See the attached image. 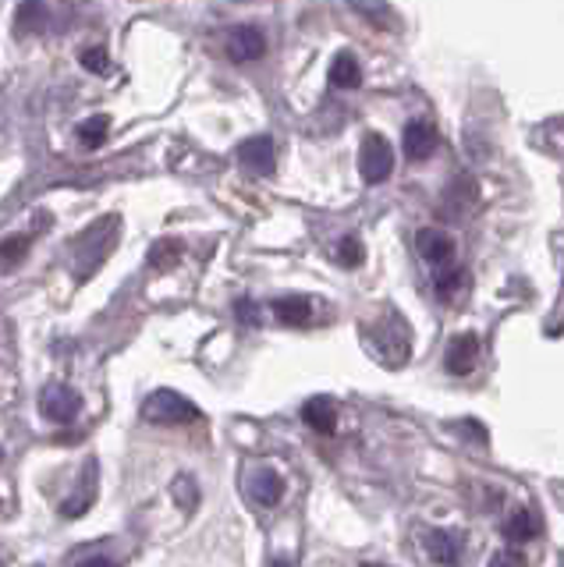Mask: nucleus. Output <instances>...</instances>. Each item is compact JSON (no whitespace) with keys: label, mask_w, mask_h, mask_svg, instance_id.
Masks as SVG:
<instances>
[{"label":"nucleus","mask_w":564,"mask_h":567,"mask_svg":"<svg viewBox=\"0 0 564 567\" xmlns=\"http://www.w3.org/2000/svg\"><path fill=\"white\" fill-rule=\"evenodd\" d=\"M366 344L373 348V354L387 365H401L409 359V327L398 316H387L380 323L366 327Z\"/></svg>","instance_id":"nucleus-1"},{"label":"nucleus","mask_w":564,"mask_h":567,"mask_svg":"<svg viewBox=\"0 0 564 567\" xmlns=\"http://www.w3.org/2000/svg\"><path fill=\"white\" fill-rule=\"evenodd\" d=\"M143 419L153 425H185L199 419V408L182 394H174V390H156L143 404Z\"/></svg>","instance_id":"nucleus-2"},{"label":"nucleus","mask_w":564,"mask_h":567,"mask_svg":"<svg viewBox=\"0 0 564 567\" xmlns=\"http://www.w3.org/2000/svg\"><path fill=\"white\" fill-rule=\"evenodd\" d=\"M359 171L369 185H380L394 171V150L383 135H366L359 150Z\"/></svg>","instance_id":"nucleus-3"},{"label":"nucleus","mask_w":564,"mask_h":567,"mask_svg":"<svg viewBox=\"0 0 564 567\" xmlns=\"http://www.w3.org/2000/svg\"><path fill=\"white\" fill-rule=\"evenodd\" d=\"M79 408H82V398L68 383H50V386H43V394H40V412H43V419H50V422H72L79 415Z\"/></svg>","instance_id":"nucleus-4"},{"label":"nucleus","mask_w":564,"mask_h":567,"mask_svg":"<svg viewBox=\"0 0 564 567\" xmlns=\"http://www.w3.org/2000/svg\"><path fill=\"white\" fill-rule=\"evenodd\" d=\"M427 543V554L440 564V567H458L462 564V554H465V539L462 532H448V528H433L422 536Z\"/></svg>","instance_id":"nucleus-5"},{"label":"nucleus","mask_w":564,"mask_h":567,"mask_svg":"<svg viewBox=\"0 0 564 567\" xmlns=\"http://www.w3.org/2000/svg\"><path fill=\"white\" fill-rule=\"evenodd\" d=\"M238 159H242V167L245 171H253V174H274L277 167V146H274V138L267 135H256V138H245L242 146H238Z\"/></svg>","instance_id":"nucleus-6"},{"label":"nucleus","mask_w":564,"mask_h":567,"mask_svg":"<svg viewBox=\"0 0 564 567\" xmlns=\"http://www.w3.org/2000/svg\"><path fill=\"white\" fill-rule=\"evenodd\" d=\"M416 248L430 266H437V270L454 259V238L448 235V230H440V227H422L416 235Z\"/></svg>","instance_id":"nucleus-7"},{"label":"nucleus","mask_w":564,"mask_h":567,"mask_svg":"<svg viewBox=\"0 0 564 567\" xmlns=\"http://www.w3.org/2000/svg\"><path fill=\"white\" fill-rule=\"evenodd\" d=\"M227 53L235 61H259L267 53V35L256 25H235L232 35H227Z\"/></svg>","instance_id":"nucleus-8"},{"label":"nucleus","mask_w":564,"mask_h":567,"mask_svg":"<svg viewBox=\"0 0 564 567\" xmlns=\"http://www.w3.org/2000/svg\"><path fill=\"white\" fill-rule=\"evenodd\" d=\"M475 362H480V337L458 333L448 344V359H444L448 372H454V377H469V372L475 369Z\"/></svg>","instance_id":"nucleus-9"},{"label":"nucleus","mask_w":564,"mask_h":567,"mask_svg":"<svg viewBox=\"0 0 564 567\" xmlns=\"http://www.w3.org/2000/svg\"><path fill=\"white\" fill-rule=\"evenodd\" d=\"M401 146H404V156H409V159H427L437 150V128L427 121H409V124H404Z\"/></svg>","instance_id":"nucleus-10"},{"label":"nucleus","mask_w":564,"mask_h":567,"mask_svg":"<svg viewBox=\"0 0 564 567\" xmlns=\"http://www.w3.org/2000/svg\"><path fill=\"white\" fill-rule=\"evenodd\" d=\"M249 496L259 507H274V504H280V496H285V478H280L274 468H263L249 478Z\"/></svg>","instance_id":"nucleus-11"},{"label":"nucleus","mask_w":564,"mask_h":567,"mask_svg":"<svg viewBox=\"0 0 564 567\" xmlns=\"http://www.w3.org/2000/svg\"><path fill=\"white\" fill-rule=\"evenodd\" d=\"M302 419L309 422V430L324 433V436L338 430V408H334L330 398H309L302 404Z\"/></svg>","instance_id":"nucleus-12"},{"label":"nucleus","mask_w":564,"mask_h":567,"mask_svg":"<svg viewBox=\"0 0 564 567\" xmlns=\"http://www.w3.org/2000/svg\"><path fill=\"white\" fill-rule=\"evenodd\" d=\"M274 316L280 319L285 327H302L312 319V298H302V295H285L274 301Z\"/></svg>","instance_id":"nucleus-13"},{"label":"nucleus","mask_w":564,"mask_h":567,"mask_svg":"<svg viewBox=\"0 0 564 567\" xmlns=\"http://www.w3.org/2000/svg\"><path fill=\"white\" fill-rule=\"evenodd\" d=\"M330 82L338 85V89H359L362 85V68H359V61L351 58L348 50H341L338 58H334V64H330Z\"/></svg>","instance_id":"nucleus-14"},{"label":"nucleus","mask_w":564,"mask_h":567,"mask_svg":"<svg viewBox=\"0 0 564 567\" xmlns=\"http://www.w3.org/2000/svg\"><path fill=\"white\" fill-rule=\"evenodd\" d=\"M540 532V525H536V514L533 511H515L511 518L504 522V536L511 539V543H529Z\"/></svg>","instance_id":"nucleus-15"},{"label":"nucleus","mask_w":564,"mask_h":567,"mask_svg":"<svg viewBox=\"0 0 564 567\" xmlns=\"http://www.w3.org/2000/svg\"><path fill=\"white\" fill-rule=\"evenodd\" d=\"M93 496H96V465L85 468V483H82V493L72 496V501H64L61 514L64 518H79V514H85V507L93 504Z\"/></svg>","instance_id":"nucleus-16"},{"label":"nucleus","mask_w":564,"mask_h":567,"mask_svg":"<svg viewBox=\"0 0 564 567\" xmlns=\"http://www.w3.org/2000/svg\"><path fill=\"white\" fill-rule=\"evenodd\" d=\"M107 132H111V121L103 117V114H96V117H90V121H82V124H79V138H82V146H85V150H100V146H103V138H107Z\"/></svg>","instance_id":"nucleus-17"},{"label":"nucleus","mask_w":564,"mask_h":567,"mask_svg":"<svg viewBox=\"0 0 564 567\" xmlns=\"http://www.w3.org/2000/svg\"><path fill=\"white\" fill-rule=\"evenodd\" d=\"M462 284H465V274L462 270H440L437 274V280H433V291H437V298H454L458 291H462Z\"/></svg>","instance_id":"nucleus-18"},{"label":"nucleus","mask_w":564,"mask_h":567,"mask_svg":"<svg viewBox=\"0 0 564 567\" xmlns=\"http://www.w3.org/2000/svg\"><path fill=\"white\" fill-rule=\"evenodd\" d=\"M29 241H32V235H14V238H8V241H0V266L22 262Z\"/></svg>","instance_id":"nucleus-19"},{"label":"nucleus","mask_w":564,"mask_h":567,"mask_svg":"<svg viewBox=\"0 0 564 567\" xmlns=\"http://www.w3.org/2000/svg\"><path fill=\"white\" fill-rule=\"evenodd\" d=\"M178 248H182L178 241H156L153 252H150V266H161V270H167V266H174L182 259Z\"/></svg>","instance_id":"nucleus-20"},{"label":"nucleus","mask_w":564,"mask_h":567,"mask_svg":"<svg viewBox=\"0 0 564 567\" xmlns=\"http://www.w3.org/2000/svg\"><path fill=\"white\" fill-rule=\"evenodd\" d=\"M40 18H47L43 4H22L19 14H14V22H19L22 32H32V29H40Z\"/></svg>","instance_id":"nucleus-21"},{"label":"nucleus","mask_w":564,"mask_h":567,"mask_svg":"<svg viewBox=\"0 0 564 567\" xmlns=\"http://www.w3.org/2000/svg\"><path fill=\"white\" fill-rule=\"evenodd\" d=\"M82 68H85V71H93V75H103V71L111 68L107 50H103V47H90V50L82 53Z\"/></svg>","instance_id":"nucleus-22"},{"label":"nucleus","mask_w":564,"mask_h":567,"mask_svg":"<svg viewBox=\"0 0 564 567\" xmlns=\"http://www.w3.org/2000/svg\"><path fill=\"white\" fill-rule=\"evenodd\" d=\"M334 259H338L341 266H359L362 262V245L356 238H345L338 245V256H334Z\"/></svg>","instance_id":"nucleus-23"},{"label":"nucleus","mask_w":564,"mask_h":567,"mask_svg":"<svg viewBox=\"0 0 564 567\" xmlns=\"http://www.w3.org/2000/svg\"><path fill=\"white\" fill-rule=\"evenodd\" d=\"M356 11L366 14V18H377L380 29H387V22H391V8H387V4H356Z\"/></svg>","instance_id":"nucleus-24"},{"label":"nucleus","mask_w":564,"mask_h":567,"mask_svg":"<svg viewBox=\"0 0 564 567\" xmlns=\"http://www.w3.org/2000/svg\"><path fill=\"white\" fill-rule=\"evenodd\" d=\"M490 567H525V557L522 554H511V549H501V554H493V564Z\"/></svg>","instance_id":"nucleus-25"},{"label":"nucleus","mask_w":564,"mask_h":567,"mask_svg":"<svg viewBox=\"0 0 564 567\" xmlns=\"http://www.w3.org/2000/svg\"><path fill=\"white\" fill-rule=\"evenodd\" d=\"M238 319H242V323H249V327H256L259 323V312H256V301H249V298H245V301H238Z\"/></svg>","instance_id":"nucleus-26"},{"label":"nucleus","mask_w":564,"mask_h":567,"mask_svg":"<svg viewBox=\"0 0 564 567\" xmlns=\"http://www.w3.org/2000/svg\"><path fill=\"white\" fill-rule=\"evenodd\" d=\"M79 567H117L114 560H107V557H93V560H82Z\"/></svg>","instance_id":"nucleus-27"},{"label":"nucleus","mask_w":564,"mask_h":567,"mask_svg":"<svg viewBox=\"0 0 564 567\" xmlns=\"http://www.w3.org/2000/svg\"><path fill=\"white\" fill-rule=\"evenodd\" d=\"M362 567H387V564H362Z\"/></svg>","instance_id":"nucleus-28"}]
</instances>
